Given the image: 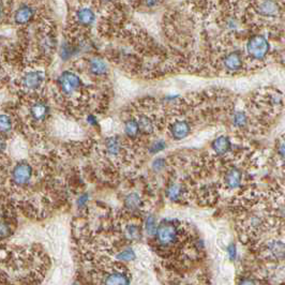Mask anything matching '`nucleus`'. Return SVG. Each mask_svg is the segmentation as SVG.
<instances>
[{
    "label": "nucleus",
    "instance_id": "0eeeda50",
    "mask_svg": "<svg viewBox=\"0 0 285 285\" xmlns=\"http://www.w3.org/2000/svg\"><path fill=\"white\" fill-rule=\"evenodd\" d=\"M245 62L246 58L242 51L238 49L227 50L216 61V68L223 71L226 74H236L244 70Z\"/></svg>",
    "mask_w": 285,
    "mask_h": 285
},
{
    "label": "nucleus",
    "instance_id": "b1692460",
    "mask_svg": "<svg viewBox=\"0 0 285 285\" xmlns=\"http://www.w3.org/2000/svg\"><path fill=\"white\" fill-rule=\"evenodd\" d=\"M227 254L229 256V260L235 261L237 258V248L234 244H230L227 247Z\"/></svg>",
    "mask_w": 285,
    "mask_h": 285
},
{
    "label": "nucleus",
    "instance_id": "4468645a",
    "mask_svg": "<svg viewBox=\"0 0 285 285\" xmlns=\"http://www.w3.org/2000/svg\"><path fill=\"white\" fill-rule=\"evenodd\" d=\"M123 131H124L125 136L131 141H135V140L139 139L140 136H142V132H141V129H140L139 122H137V120L132 115L129 116V117L126 119H124Z\"/></svg>",
    "mask_w": 285,
    "mask_h": 285
},
{
    "label": "nucleus",
    "instance_id": "6ab92c4d",
    "mask_svg": "<svg viewBox=\"0 0 285 285\" xmlns=\"http://www.w3.org/2000/svg\"><path fill=\"white\" fill-rule=\"evenodd\" d=\"M125 206L129 210H136L141 208L142 199L136 193H131L125 198Z\"/></svg>",
    "mask_w": 285,
    "mask_h": 285
},
{
    "label": "nucleus",
    "instance_id": "dca6fc26",
    "mask_svg": "<svg viewBox=\"0 0 285 285\" xmlns=\"http://www.w3.org/2000/svg\"><path fill=\"white\" fill-rule=\"evenodd\" d=\"M211 147L217 156H225L231 149V142L228 136L221 135L213 142Z\"/></svg>",
    "mask_w": 285,
    "mask_h": 285
},
{
    "label": "nucleus",
    "instance_id": "412c9836",
    "mask_svg": "<svg viewBox=\"0 0 285 285\" xmlns=\"http://www.w3.org/2000/svg\"><path fill=\"white\" fill-rule=\"evenodd\" d=\"M116 258L118 261H132L135 260V253L132 249H125L123 251H121L120 253H118L117 255H116Z\"/></svg>",
    "mask_w": 285,
    "mask_h": 285
},
{
    "label": "nucleus",
    "instance_id": "2eb2a0df",
    "mask_svg": "<svg viewBox=\"0 0 285 285\" xmlns=\"http://www.w3.org/2000/svg\"><path fill=\"white\" fill-rule=\"evenodd\" d=\"M2 136L3 139L11 135L16 128V121L13 114L9 112H3L2 113Z\"/></svg>",
    "mask_w": 285,
    "mask_h": 285
},
{
    "label": "nucleus",
    "instance_id": "f3484780",
    "mask_svg": "<svg viewBox=\"0 0 285 285\" xmlns=\"http://www.w3.org/2000/svg\"><path fill=\"white\" fill-rule=\"evenodd\" d=\"M165 193H166V196H167L168 199L176 202V200H179V199L183 198L184 194L186 193V190L180 184L173 183V184L168 185Z\"/></svg>",
    "mask_w": 285,
    "mask_h": 285
},
{
    "label": "nucleus",
    "instance_id": "a878e982",
    "mask_svg": "<svg viewBox=\"0 0 285 285\" xmlns=\"http://www.w3.org/2000/svg\"><path fill=\"white\" fill-rule=\"evenodd\" d=\"M118 3H119V0H98V3H96V4L98 6L105 5L107 7H109V6H113V5H116Z\"/></svg>",
    "mask_w": 285,
    "mask_h": 285
},
{
    "label": "nucleus",
    "instance_id": "20e7f679",
    "mask_svg": "<svg viewBox=\"0 0 285 285\" xmlns=\"http://www.w3.org/2000/svg\"><path fill=\"white\" fill-rule=\"evenodd\" d=\"M186 237L185 228L177 220H163L158 225L156 242L162 251H179Z\"/></svg>",
    "mask_w": 285,
    "mask_h": 285
},
{
    "label": "nucleus",
    "instance_id": "f257e3e1",
    "mask_svg": "<svg viewBox=\"0 0 285 285\" xmlns=\"http://www.w3.org/2000/svg\"><path fill=\"white\" fill-rule=\"evenodd\" d=\"M83 74L72 68L63 71L56 82V101L65 105L69 111H80L83 113L91 105V101L97 100L104 104L102 91H93L83 79ZM86 112V111H85Z\"/></svg>",
    "mask_w": 285,
    "mask_h": 285
},
{
    "label": "nucleus",
    "instance_id": "393cba45",
    "mask_svg": "<svg viewBox=\"0 0 285 285\" xmlns=\"http://www.w3.org/2000/svg\"><path fill=\"white\" fill-rule=\"evenodd\" d=\"M238 285H258L257 284V281L255 279H253V278H250V277H246V278H242Z\"/></svg>",
    "mask_w": 285,
    "mask_h": 285
},
{
    "label": "nucleus",
    "instance_id": "aec40b11",
    "mask_svg": "<svg viewBox=\"0 0 285 285\" xmlns=\"http://www.w3.org/2000/svg\"><path fill=\"white\" fill-rule=\"evenodd\" d=\"M157 228H158V225L156 223V219L152 216H149L145 221V229L147 231V234L156 236Z\"/></svg>",
    "mask_w": 285,
    "mask_h": 285
},
{
    "label": "nucleus",
    "instance_id": "39448f33",
    "mask_svg": "<svg viewBox=\"0 0 285 285\" xmlns=\"http://www.w3.org/2000/svg\"><path fill=\"white\" fill-rule=\"evenodd\" d=\"M80 68H74L77 71H80L82 74L85 75L86 77L92 79L100 84L108 80L110 75V69L108 63L105 62L104 59L92 56L88 58H83L82 60L77 61L76 65Z\"/></svg>",
    "mask_w": 285,
    "mask_h": 285
},
{
    "label": "nucleus",
    "instance_id": "f03ea898",
    "mask_svg": "<svg viewBox=\"0 0 285 285\" xmlns=\"http://www.w3.org/2000/svg\"><path fill=\"white\" fill-rule=\"evenodd\" d=\"M89 0H76V5L70 8L69 16H68V25L69 33L71 39L82 41L85 39L96 23L97 20V11L96 8H93L92 3H88Z\"/></svg>",
    "mask_w": 285,
    "mask_h": 285
},
{
    "label": "nucleus",
    "instance_id": "9b49d317",
    "mask_svg": "<svg viewBox=\"0 0 285 285\" xmlns=\"http://www.w3.org/2000/svg\"><path fill=\"white\" fill-rule=\"evenodd\" d=\"M102 285H130L128 271L123 269H114L105 272Z\"/></svg>",
    "mask_w": 285,
    "mask_h": 285
},
{
    "label": "nucleus",
    "instance_id": "f8f14e48",
    "mask_svg": "<svg viewBox=\"0 0 285 285\" xmlns=\"http://www.w3.org/2000/svg\"><path fill=\"white\" fill-rule=\"evenodd\" d=\"M264 251L270 260H283L285 257V242L280 239L269 240L265 245Z\"/></svg>",
    "mask_w": 285,
    "mask_h": 285
},
{
    "label": "nucleus",
    "instance_id": "c85d7f7f",
    "mask_svg": "<svg viewBox=\"0 0 285 285\" xmlns=\"http://www.w3.org/2000/svg\"><path fill=\"white\" fill-rule=\"evenodd\" d=\"M282 214H283V216L285 217V205H284V207H283V210H282Z\"/></svg>",
    "mask_w": 285,
    "mask_h": 285
},
{
    "label": "nucleus",
    "instance_id": "bb28decb",
    "mask_svg": "<svg viewBox=\"0 0 285 285\" xmlns=\"http://www.w3.org/2000/svg\"><path fill=\"white\" fill-rule=\"evenodd\" d=\"M164 166V160L163 159H157L154 162H153V167L156 168V170H162Z\"/></svg>",
    "mask_w": 285,
    "mask_h": 285
},
{
    "label": "nucleus",
    "instance_id": "7ed1b4c3",
    "mask_svg": "<svg viewBox=\"0 0 285 285\" xmlns=\"http://www.w3.org/2000/svg\"><path fill=\"white\" fill-rule=\"evenodd\" d=\"M19 100L43 96L46 74L43 68H26L19 70L14 81Z\"/></svg>",
    "mask_w": 285,
    "mask_h": 285
},
{
    "label": "nucleus",
    "instance_id": "a211bd4d",
    "mask_svg": "<svg viewBox=\"0 0 285 285\" xmlns=\"http://www.w3.org/2000/svg\"><path fill=\"white\" fill-rule=\"evenodd\" d=\"M231 123L236 129H245L249 124V116L245 111H236L231 115Z\"/></svg>",
    "mask_w": 285,
    "mask_h": 285
},
{
    "label": "nucleus",
    "instance_id": "5701e85b",
    "mask_svg": "<svg viewBox=\"0 0 285 285\" xmlns=\"http://www.w3.org/2000/svg\"><path fill=\"white\" fill-rule=\"evenodd\" d=\"M277 156L281 160H285V137H282L277 144Z\"/></svg>",
    "mask_w": 285,
    "mask_h": 285
},
{
    "label": "nucleus",
    "instance_id": "1a4fd4ad",
    "mask_svg": "<svg viewBox=\"0 0 285 285\" xmlns=\"http://www.w3.org/2000/svg\"><path fill=\"white\" fill-rule=\"evenodd\" d=\"M126 151H128V144H125L119 136L108 137L103 143V153L109 159H119L124 157Z\"/></svg>",
    "mask_w": 285,
    "mask_h": 285
},
{
    "label": "nucleus",
    "instance_id": "cd10ccee",
    "mask_svg": "<svg viewBox=\"0 0 285 285\" xmlns=\"http://www.w3.org/2000/svg\"><path fill=\"white\" fill-rule=\"evenodd\" d=\"M86 200H87V195H83V196H81L80 199L77 200V204H79L80 206H83L84 204L86 203Z\"/></svg>",
    "mask_w": 285,
    "mask_h": 285
},
{
    "label": "nucleus",
    "instance_id": "4be33fe9",
    "mask_svg": "<svg viewBox=\"0 0 285 285\" xmlns=\"http://www.w3.org/2000/svg\"><path fill=\"white\" fill-rule=\"evenodd\" d=\"M165 147H166V144L163 140H158V141H154L151 143V145L148 147V149H149L150 153H158V152L162 151Z\"/></svg>",
    "mask_w": 285,
    "mask_h": 285
},
{
    "label": "nucleus",
    "instance_id": "9d476101",
    "mask_svg": "<svg viewBox=\"0 0 285 285\" xmlns=\"http://www.w3.org/2000/svg\"><path fill=\"white\" fill-rule=\"evenodd\" d=\"M255 11L263 17H276L280 14L281 8L276 0H258L255 5Z\"/></svg>",
    "mask_w": 285,
    "mask_h": 285
},
{
    "label": "nucleus",
    "instance_id": "423d86ee",
    "mask_svg": "<svg viewBox=\"0 0 285 285\" xmlns=\"http://www.w3.org/2000/svg\"><path fill=\"white\" fill-rule=\"evenodd\" d=\"M35 170L30 162L23 160L17 162L9 173V183L16 191L24 190L31 185L34 180Z\"/></svg>",
    "mask_w": 285,
    "mask_h": 285
},
{
    "label": "nucleus",
    "instance_id": "ddd939ff",
    "mask_svg": "<svg viewBox=\"0 0 285 285\" xmlns=\"http://www.w3.org/2000/svg\"><path fill=\"white\" fill-rule=\"evenodd\" d=\"M242 178H244V174H242L240 168L233 166L228 168L224 174V185L229 190L238 189L241 186Z\"/></svg>",
    "mask_w": 285,
    "mask_h": 285
},
{
    "label": "nucleus",
    "instance_id": "6e6552de",
    "mask_svg": "<svg viewBox=\"0 0 285 285\" xmlns=\"http://www.w3.org/2000/svg\"><path fill=\"white\" fill-rule=\"evenodd\" d=\"M270 44L264 35H254L249 38L246 44L247 59L251 61H263L267 58Z\"/></svg>",
    "mask_w": 285,
    "mask_h": 285
}]
</instances>
